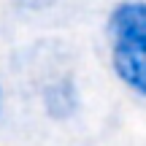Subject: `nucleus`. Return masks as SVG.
Here are the masks:
<instances>
[{"label": "nucleus", "mask_w": 146, "mask_h": 146, "mask_svg": "<svg viewBox=\"0 0 146 146\" xmlns=\"http://www.w3.org/2000/svg\"><path fill=\"white\" fill-rule=\"evenodd\" d=\"M84 84L73 70H57L46 76L38 87V106L43 116L54 125H70L84 111Z\"/></svg>", "instance_id": "2"}, {"label": "nucleus", "mask_w": 146, "mask_h": 146, "mask_svg": "<svg viewBox=\"0 0 146 146\" xmlns=\"http://www.w3.org/2000/svg\"><path fill=\"white\" fill-rule=\"evenodd\" d=\"M103 38L111 78L146 103V0H114L103 16Z\"/></svg>", "instance_id": "1"}, {"label": "nucleus", "mask_w": 146, "mask_h": 146, "mask_svg": "<svg viewBox=\"0 0 146 146\" xmlns=\"http://www.w3.org/2000/svg\"><path fill=\"white\" fill-rule=\"evenodd\" d=\"M11 3H14L19 11H30V14H38V11L52 8V5H54V3H60V0H11Z\"/></svg>", "instance_id": "3"}, {"label": "nucleus", "mask_w": 146, "mask_h": 146, "mask_svg": "<svg viewBox=\"0 0 146 146\" xmlns=\"http://www.w3.org/2000/svg\"><path fill=\"white\" fill-rule=\"evenodd\" d=\"M3 111H5V87L0 81V116H3Z\"/></svg>", "instance_id": "4"}]
</instances>
